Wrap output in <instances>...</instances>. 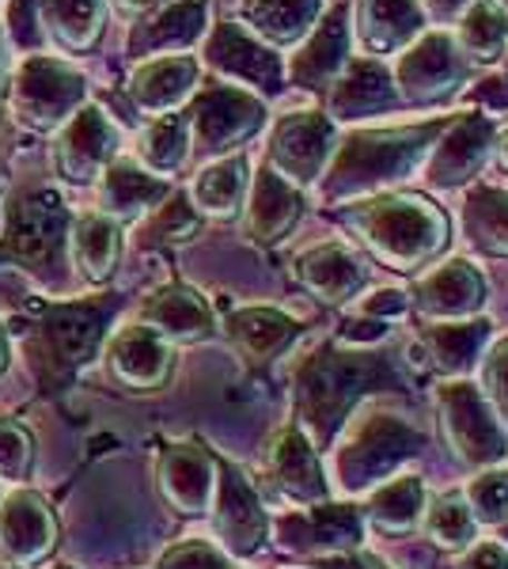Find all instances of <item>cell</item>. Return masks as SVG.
<instances>
[{
    "label": "cell",
    "mask_w": 508,
    "mask_h": 569,
    "mask_svg": "<svg viewBox=\"0 0 508 569\" xmlns=\"http://www.w3.org/2000/svg\"><path fill=\"white\" fill-rule=\"evenodd\" d=\"M145 236L152 243H182L190 236H198V213L187 198H171L168 206L156 209V217L145 224Z\"/></svg>",
    "instance_id": "obj_37"
},
{
    "label": "cell",
    "mask_w": 508,
    "mask_h": 569,
    "mask_svg": "<svg viewBox=\"0 0 508 569\" xmlns=\"http://www.w3.org/2000/svg\"><path fill=\"white\" fill-rule=\"evenodd\" d=\"M456 72L459 66H456V53H451L448 39H425L418 50L406 53L402 80L410 84V91H418V96H432V91H445Z\"/></svg>",
    "instance_id": "obj_30"
},
{
    "label": "cell",
    "mask_w": 508,
    "mask_h": 569,
    "mask_svg": "<svg viewBox=\"0 0 508 569\" xmlns=\"http://www.w3.org/2000/svg\"><path fill=\"white\" fill-rule=\"evenodd\" d=\"M467 0H432V8H437L440 16H448V12H459V8H464Z\"/></svg>",
    "instance_id": "obj_48"
},
{
    "label": "cell",
    "mask_w": 508,
    "mask_h": 569,
    "mask_svg": "<svg viewBox=\"0 0 508 569\" xmlns=\"http://www.w3.org/2000/svg\"><path fill=\"white\" fill-rule=\"evenodd\" d=\"M160 486L179 512H206L217 486V467L198 445H175L163 452L160 463Z\"/></svg>",
    "instance_id": "obj_13"
},
{
    "label": "cell",
    "mask_w": 508,
    "mask_h": 569,
    "mask_svg": "<svg viewBox=\"0 0 508 569\" xmlns=\"http://www.w3.org/2000/svg\"><path fill=\"white\" fill-rule=\"evenodd\" d=\"M193 84H198V66H193L190 58H156V61H145V66L133 72L129 96L137 99L141 110L171 114V110L193 91Z\"/></svg>",
    "instance_id": "obj_15"
},
{
    "label": "cell",
    "mask_w": 508,
    "mask_h": 569,
    "mask_svg": "<svg viewBox=\"0 0 508 569\" xmlns=\"http://www.w3.org/2000/svg\"><path fill=\"white\" fill-rule=\"evenodd\" d=\"M243 16L273 42H292L316 16L319 0H243Z\"/></svg>",
    "instance_id": "obj_28"
},
{
    "label": "cell",
    "mask_w": 508,
    "mask_h": 569,
    "mask_svg": "<svg viewBox=\"0 0 508 569\" xmlns=\"http://www.w3.org/2000/svg\"><path fill=\"white\" fill-rule=\"evenodd\" d=\"M360 99L365 103H384L387 99V80H384V72H376L372 66H357L353 69V77L341 84V91H338V103H341V110H353Z\"/></svg>",
    "instance_id": "obj_42"
},
{
    "label": "cell",
    "mask_w": 508,
    "mask_h": 569,
    "mask_svg": "<svg viewBox=\"0 0 508 569\" xmlns=\"http://www.w3.org/2000/svg\"><path fill=\"white\" fill-rule=\"evenodd\" d=\"M8 23H12V34H16V42H20V46L39 42V12H34V0H12Z\"/></svg>",
    "instance_id": "obj_45"
},
{
    "label": "cell",
    "mask_w": 508,
    "mask_h": 569,
    "mask_svg": "<svg viewBox=\"0 0 508 569\" xmlns=\"http://www.w3.org/2000/svg\"><path fill=\"white\" fill-rule=\"evenodd\" d=\"M501 156H505V163H508V133L501 137Z\"/></svg>",
    "instance_id": "obj_51"
},
{
    "label": "cell",
    "mask_w": 508,
    "mask_h": 569,
    "mask_svg": "<svg viewBox=\"0 0 508 569\" xmlns=\"http://www.w3.org/2000/svg\"><path fill=\"white\" fill-rule=\"evenodd\" d=\"M58 543V520L50 505L31 490H16L0 501V558L8 566H34Z\"/></svg>",
    "instance_id": "obj_6"
},
{
    "label": "cell",
    "mask_w": 508,
    "mask_h": 569,
    "mask_svg": "<svg viewBox=\"0 0 508 569\" xmlns=\"http://www.w3.org/2000/svg\"><path fill=\"white\" fill-rule=\"evenodd\" d=\"M505 34H508L505 16L497 12V8H489V4H478L475 12L464 20V42H467V50L475 53V58H494V53H501Z\"/></svg>",
    "instance_id": "obj_36"
},
{
    "label": "cell",
    "mask_w": 508,
    "mask_h": 569,
    "mask_svg": "<svg viewBox=\"0 0 508 569\" xmlns=\"http://www.w3.org/2000/svg\"><path fill=\"white\" fill-rule=\"evenodd\" d=\"M365 232L380 254H387L395 266H410L425 259L432 247L445 240V217L432 213L418 198H399V201H380L365 220Z\"/></svg>",
    "instance_id": "obj_4"
},
{
    "label": "cell",
    "mask_w": 508,
    "mask_h": 569,
    "mask_svg": "<svg viewBox=\"0 0 508 569\" xmlns=\"http://www.w3.org/2000/svg\"><path fill=\"white\" fill-rule=\"evenodd\" d=\"M338 539H357V525H353V512L349 509H311L308 517H289L281 525V543L289 547H330L338 543Z\"/></svg>",
    "instance_id": "obj_29"
},
{
    "label": "cell",
    "mask_w": 508,
    "mask_h": 569,
    "mask_svg": "<svg viewBox=\"0 0 508 569\" xmlns=\"http://www.w3.org/2000/svg\"><path fill=\"white\" fill-rule=\"evenodd\" d=\"M270 471H273L277 486H281L285 493H292V498L308 501V498H319L322 493L316 452H311V445L297 433V429H285V433L273 440Z\"/></svg>",
    "instance_id": "obj_23"
},
{
    "label": "cell",
    "mask_w": 508,
    "mask_h": 569,
    "mask_svg": "<svg viewBox=\"0 0 508 569\" xmlns=\"http://www.w3.org/2000/svg\"><path fill=\"white\" fill-rule=\"evenodd\" d=\"M297 270L308 281V289L319 292L322 300H346L365 281L360 262L349 251H341V247H319V251L303 254Z\"/></svg>",
    "instance_id": "obj_24"
},
{
    "label": "cell",
    "mask_w": 508,
    "mask_h": 569,
    "mask_svg": "<svg viewBox=\"0 0 508 569\" xmlns=\"http://www.w3.org/2000/svg\"><path fill=\"white\" fill-rule=\"evenodd\" d=\"M84 77L69 61L31 53L8 84V107L27 130L50 133L61 130L77 114L80 103H84Z\"/></svg>",
    "instance_id": "obj_2"
},
{
    "label": "cell",
    "mask_w": 508,
    "mask_h": 569,
    "mask_svg": "<svg viewBox=\"0 0 508 569\" xmlns=\"http://www.w3.org/2000/svg\"><path fill=\"white\" fill-rule=\"evenodd\" d=\"M114 308L118 300L107 297V300H69V305L42 311L34 357H39V372L46 383L69 380L80 365H88L96 357Z\"/></svg>",
    "instance_id": "obj_1"
},
{
    "label": "cell",
    "mask_w": 508,
    "mask_h": 569,
    "mask_svg": "<svg viewBox=\"0 0 508 569\" xmlns=\"http://www.w3.org/2000/svg\"><path fill=\"white\" fill-rule=\"evenodd\" d=\"M429 528H432V536H437L440 543H448V547L467 543V539H470V512H467V505L459 501V498H445V501L437 505V509H432Z\"/></svg>",
    "instance_id": "obj_41"
},
{
    "label": "cell",
    "mask_w": 508,
    "mask_h": 569,
    "mask_svg": "<svg viewBox=\"0 0 508 569\" xmlns=\"http://www.w3.org/2000/svg\"><path fill=\"white\" fill-rule=\"evenodd\" d=\"M470 501L478 505V512H482L486 520H501L508 512V475H486V479H478L470 486Z\"/></svg>",
    "instance_id": "obj_44"
},
{
    "label": "cell",
    "mask_w": 508,
    "mask_h": 569,
    "mask_svg": "<svg viewBox=\"0 0 508 569\" xmlns=\"http://www.w3.org/2000/svg\"><path fill=\"white\" fill-rule=\"evenodd\" d=\"M187 133H190V126L182 114H160L149 130L141 133L137 156L145 160L149 176L168 179L182 168V160H187Z\"/></svg>",
    "instance_id": "obj_26"
},
{
    "label": "cell",
    "mask_w": 508,
    "mask_h": 569,
    "mask_svg": "<svg viewBox=\"0 0 508 569\" xmlns=\"http://www.w3.org/2000/svg\"><path fill=\"white\" fill-rule=\"evenodd\" d=\"M482 338H486V323H470V327L459 323V327H437L429 335V342L445 369H464V365H470V353L482 346Z\"/></svg>",
    "instance_id": "obj_34"
},
{
    "label": "cell",
    "mask_w": 508,
    "mask_h": 569,
    "mask_svg": "<svg viewBox=\"0 0 508 569\" xmlns=\"http://www.w3.org/2000/svg\"><path fill=\"white\" fill-rule=\"evenodd\" d=\"M327 141H330V126L322 122L319 114L285 118L273 133V163L285 171V176L308 182L319 171Z\"/></svg>",
    "instance_id": "obj_16"
},
{
    "label": "cell",
    "mask_w": 508,
    "mask_h": 569,
    "mask_svg": "<svg viewBox=\"0 0 508 569\" xmlns=\"http://www.w3.org/2000/svg\"><path fill=\"white\" fill-rule=\"evenodd\" d=\"M425 130L410 133H380V137H357L346 144L338 168H335V187H360V182H384L395 179L399 168H410L414 156L421 152Z\"/></svg>",
    "instance_id": "obj_7"
},
{
    "label": "cell",
    "mask_w": 508,
    "mask_h": 569,
    "mask_svg": "<svg viewBox=\"0 0 508 569\" xmlns=\"http://www.w3.org/2000/svg\"><path fill=\"white\" fill-rule=\"evenodd\" d=\"M486 141V122H470V130L464 126L456 137H448V144L440 149V179H464V171H470L482 156Z\"/></svg>",
    "instance_id": "obj_38"
},
{
    "label": "cell",
    "mask_w": 508,
    "mask_h": 569,
    "mask_svg": "<svg viewBox=\"0 0 508 569\" xmlns=\"http://www.w3.org/2000/svg\"><path fill=\"white\" fill-rule=\"evenodd\" d=\"M145 319H149V327L156 330V335L179 338V342L206 338L212 330L209 305L193 289H182V284H171V289L156 292L149 305H145Z\"/></svg>",
    "instance_id": "obj_18"
},
{
    "label": "cell",
    "mask_w": 508,
    "mask_h": 569,
    "mask_svg": "<svg viewBox=\"0 0 508 569\" xmlns=\"http://www.w3.org/2000/svg\"><path fill=\"white\" fill-rule=\"evenodd\" d=\"M300 213V198L281 176L262 171L255 182V198H251V213H247V232L251 240L273 243L281 240V232H289V224Z\"/></svg>",
    "instance_id": "obj_22"
},
{
    "label": "cell",
    "mask_w": 508,
    "mask_h": 569,
    "mask_svg": "<svg viewBox=\"0 0 508 569\" xmlns=\"http://www.w3.org/2000/svg\"><path fill=\"white\" fill-rule=\"evenodd\" d=\"M160 569H228V558L212 543L190 539V543L171 547L168 555L160 558Z\"/></svg>",
    "instance_id": "obj_43"
},
{
    "label": "cell",
    "mask_w": 508,
    "mask_h": 569,
    "mask_svg": "<svg viewBox=\"0 0 508 569\" xmlns=\"http://www.w3.org/2000/svg\"><path fill=\"white\" fill-rule=\"evenodd\" d=\"M470 213H475V224L482 232V243L494 247V251H508V198L478 194Z\"/></svg>",
    "instance_id": "obj_40"
},
{
    "label": "cell",
    "mask_w": 508,
    "mask_h": 569,
    "mask_svg": "<svg viewBox=\"0 0 508 569\" xmlns=\"http://www.w3.org/2000/svg\"><path fill=\"white\" fill-rule=\"evenodd\" d=\"M118 149V126L110 122L103 107H80L69 122L61 126L58 144H53V163H58L61 179L69 182H91L99 171L114 160Z\"/></svg>",
    "instance_id": "obj_5"
},
{
    "label": "cell",
    "mask_w": 508,
    "mask_h": 569,
    "mask_svg": "<svg viewBox=\"0 0 508 569\" xmlns=\"http://www.w3.org/2000/svg\"><path fill=\"white\" fill-rule=\"evenodd\" d=\"M201 23H206V8L198 0H171L149 23L137 27L133 50H163V46H187L198 39Z\"/></svg>",
    "instance_id": "obj_25"
},
{
    "label": "cell",
    "mask_w": 508,
    "mask_h": 569,
    "mask_svg": "<svg viewBox=\"0 0 508 569\" xmlns=\"http://www.w3.org/2000/svg\"><path fill=\"white\" fill-rule=\"evenodd\" d=\"M126 4H145V0H126Z\"/></svg>",
    "instance_id": "obj_53"
},
{
    "label": "cell",
    "mask_w": 508,
    "mask_h": 569,
    "mask_svg": "<svg viewBox=\"0 0 508 569\" xmlns=\"http://www.w3.org/2000/svg\"><path fill=\"white\" fill-rule=\"evenodd\" d=\"M209 61L228 77H239L247 84H258L262 91H273L281 84V66L273 53H266L255 39H247L236 23H220L209 39Z\"/></svg>",
    "instance_id": "obj_14"
},
{
    "label": "cell",
    "mask_w": 508,
    "mask_h": 569,
    "mask_svg": "<svg viewBox=\"0 0 508 569\" xmlns=\"http://www.w3.org/2000/svg\"><path fill=\"white\" fill-rule=\"evenodd\" d=\"M338 61H341V12L335 20H327V27L316 34V42L300 53L297 66H292V77H297L300 84H311V80L327 77Z\"/></svg>",
    "instance_id": "obj_33"
},
{
    "label": "cell",
    "mask_w": 508,
    "mask_h": 569,
    "mask_svg": "<svg viewBox=\"0 0 508 569\" xmlns=\"http://www.w3.org/2000/svg\"><path fill=\"white\" fill-rule=\"evenodd\" d=\"M27 467H31V437L16 421L0 418V479H23Z\"/></svg>",
    "instance_id": "obj_39"
},
{
    "label": "cell",
    "mask_w": 508,
    "mask_h": 569,
    "mask_svg": "<svg viewBox=\"0 0 508 569\" xmlns=\"http://www.w3.org/2000/svg\"><path fill=\"white\" fill-rule=\"evenodd\" d=\"M464 569H508V555L497 543H489V547H478L475 555L467 558Z\"/></svg>",
    "instance_id": "obj_47"
},
{
    "label": "cell",
    "mask_w": 508,
    "mask_h": 569,
    "mask_svg": "<svg viewBox=\"0 0 508 569\" xmlns=\"http://www.w3.org/2000/svg\"><path fill=\"white\" fill-rule=\"evenodd\" d=\"M418 509H421L418 479H399L372 501V517L387 528H410L414 517H418Z\"/></svg>",
    "instance_id": "obj_35"
},
{
    "label": "cell",
    "mask_w": 508,
    "mask_h": 569,
    "mask_svg": "<svg viewBox=\"0 0 508 569\" xmlns=\"http://www.w3.org/2000/svg\"><path fill=\"white\" fill-rule=\"evenodd\" d=\"M228 335H232L236 350L255 365H266L273 361L285 346L292 342L297 327L292 319H285L281 311H270V308H247V311H236L232 323H228Z\"/></svg>",
    "instance_id": "obj_20"
},
{
    "label": "cell",
    "mask_w": 508,
    "mask_h": 569,
    "mask_svg": "<svg viewBox=\"0 0 508 569\" xmlns=\"http://www.w3.org/2000/svg\"><path fill=\"white\" fill-rule=\"evenodd\" d=\"M110 372L133 391H152L171 372V346L152 327H126L110 338Z\"/></svg>",
    "instance_id": "obj_9"
},
{
    "label": "cell",
    "mask_w": 508,
    "mask_h": 569,
    "mask_svg": "<svg viewBox=\"0 0 508 569\" xmlns=\"http://www.w3.org/2000/svg\"><path fill=\"white\" fill-rule=\"evenodd\" d=\"M243 187H247V160L228 156V160L201 171L198 182H193V201L212 217H228V213H236L239 198H243Z\"/></svg>",
    "instance_id": "obj_27"
},
{
    "label": "cell",
    "mask_w": 508,
    "mask_h": 569,
    "mask_svg": "<svg viewBox=\"0 0 508 569\" xmlns=\"http://www.w3.org/2000/svg\"><path fill=\"white\" fill-rule=\"evenodd\" d=\"M445 418H448V433L456 440V448L467 456L470 463H486L497 460L505 452V433L497 429L494 410L478 399V391L470 388H448L445 395Z\"/></svg>",
    "instance_id": "obj_10"
},
{
    "label": "cell",
    "mask_w": 508,
    "mask_h": 569,
    "mask_svg": "<svg viewBox=\"0 0 508 569\" xmlns=\"http://www.w3.org/2000/svg\"><path fill=\"white\" fill-rule=\"evenodd\" d=\"M72 259H77V270L84 273L88 281H107L114 273L118 251H122V236H118V224L103 213H84L72 224Z\"/></svg>",
    "instance_id": "obj_21"
},
{
    "label": "cell",
    "mask_w": 508,
    "mask_h": 569,
    "mask_svg": "<svg viewBox=\"0 0 508 569\" xmlns=\"http://www.w3.org/2000/svg\"><path fill=\"white\" fill-rule=\"evenodd\" d=\"M4 365H8V335H4V327H0V372H4Z\"/></svg>",
    "instance_id": "obj_50"
},
{
    "label": "cell",
    "mask_w": 508,
    "mask_h": 569,
    "mask_svg": "<svg viewBox=\"0 0 508 569\" xmlns=\"http://www.w3.org/2000/svg\"><path fill=\"white\" fill-rule=\"evenodd\" d=\"M489 383H494V399L497 407L508 415V342H501L489 357Z\"/></svg>",
    "instance_id": "obj_46"
},
{
    "label": "cell",
    "mask_w": 508,
    "mask_h": 569,
    "mask_svg": "<svg viewBox=\"0 0 508 569\" xmlns=\"http://www.w3.org/2000/svg\"><path fill=\"white\" fill-rule=\"evenodd\" d=\"M262 122V107L236 88H212L193 103L190 130L206 149H232L243 137H251Z\"/></svg>",
    "instance_id": "obj_8"
},
{
    "label": "cell",
    "mask_w": 508,
    "mask_h": 569,
    "mask_svg": "<svg viewBox=\"0 0 508 569\" xmlns=\"http://www.w3.org/2000/svg\"><path fill=\"white\" fill-rule=\"evenodd\" d=\"M482 300V281L464 262H451L421 284V305L429 311H467Z\"/></svg>",
    "instance_id": "obj_31"
},
{
    "label": "cell",
    "mask_w": 508,
    "mask_h": 569,
    "mask_svg": "<svg viewBox=\"0 0 508 569\" xmlns=\"http://www.w3.org/2000/svg\"><path fill=\"white\" fill-rule=\"evenodd\" d=\"M34 12L64 50H91L103 31V0H34Z\"/></svg>",
    "instance_id": "obj_19"
},
{
    "label": "cell",
    "mask_w": 508,
    "mask_h": 569,
    "mask_svg": "<svg viewBox=\"0 0 508 569\" xmlns=\"http://www.w3.org/2000/svg\"><path fill=\"white\" fill-rule=\"evenodd\" d=\"M69 243V206L58 190H34L16 201L4 251L34 273H53Z\"/></svg>",
    "instance_id": "obj_3"
},
{
    "label": "cell",
    "mask_w": 508,
    "mask_h": 569,
    "mask_svg": "<svg viewBox=\"0 0 508 569\" xmlns=\"http://www.w3.org/2000/svg\"><path fill=\"white\" fill-rule=\"evenodd\" d=\"M0 569H20V566H8V562H0Z\"/></svg>",
    "instance_id": "obj_52"
},
{
    "label": "cell",
    "mask_w": 508,
    "mask_h": 569,
    "mask_svg": "<svg viewBox=\"0 0 508 569\" xmlns=\"http://www.w3.org/2000/svg\"><path fill=\"white\" fill-rule=\"evenodd\" d=\"M418 445L421 437L414 429H406L402 421L376 418L368 429H360L357 440L349 445V452H341V475L349 471V486H360L372 479V475H384L402 456H410Z\"/></svg>",
    "instance_id": "obj_11"
},
{
    "label": "cell",
    "mask_w": 508,
    "mask_h": 569,
    "mask_svg": "<svg viewBox=\"0 0 508 569\" xmlns=\"http://www.w3.org/2000/svg\"><path fill=\"white\" fill-rule=\"evenodd\" d=\"M4 72H8V53H4V34H0V99H4V88H8Z\"/></svg>",
    "instance_id": "obj_49"
},
{
    "label": "cell",
    "mask_w": 508,
    "mask_h": 569,
    "mask_svg": "<svg viewBox=\"0 0 508 569\" xmlns=\"http://www.w3.org/2000/svg\"><path fill=\"white\" fill-rule=\"evenodd\" d=\"M365 23H368V42L391 46L402 34H414V27H418V4L414 0H365Z\"/></svg>",
    "instance_id": "obj_32"
},
{
    "label": "cell",
    "mask_w": 508,
    "mask_h": 569,
    "mask_svg": "<svg viewBox=\"0 0 508 569\" xmlns=\"http://www.w3.org/2000/svg\"><path fill=\"white\" fill-rule=\"evenodd\" d=\"M217 531L228 543V550L236 555H251L258 550L266 536V517L262 505H258L251 482L236 471V467H225L220 471V509H217Z\"/></svg>",
    "instance_id": "obj_12"
},
{
    "label": "cell",
    "mask_w": 508,
    "mask_h": 569,
    "mask_svg": "<svg viewBox=\"0 0 508 569\" xmlns=\"http://www.w3.org/2000/svg\"><path fill=\"white\" fill-rule=\"evenodd\" d=\"M163 194H168V187L145 168H137L133 160H110L103 171V187H99V206L110 220H129Z\"/></svg>",
    "instance_id": "obj_17"
}]
</instances>
